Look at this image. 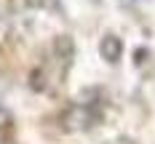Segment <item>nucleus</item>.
Instances as JSON below:
<instances>
[{
	"mask_svg": "<svg viewBox=\"0 0 155 144\" xmlns=\"http://www.w3.org/2000/svg\"><path fill=\"white\" fill-rule=\"evenodd\" d=\"M115 144H131V142H128V139H118Z\"/></svg>",
	"mask_w": 155,
	"mask_h": 144,
	"instance_id": "obj_6",
	"label": "nucleus"
},
{
	"mask_svg": "<svg viewBox=\"0 0 155 144\" xmlns=\"http://www.w3.org/2000/svg\"><path fill=\"white\" fill-rule=\"evenodd\" d=\"M99 53H102V59H104V62L118 64V62H120V56H123V40H120L118 35L107 32V35L99 40Z\"/></svg>",
	"mask_w": 155,
	"mask_h": 144,
	"instance_id": "obj_2",
	"label": "nucleus"
},
{
	"mask_svg": "<svg viewBox=\"0 0 155 144\" xmlns=\"http://www.w3.org/2000/svg\"><path fill=\"white\" fill-rule=\"evenodd\" d=\"M27 8L35 11H48V14H62V0H24Z\"/></svg>",
	"mask_w": 155,
	"mask_h": 144,
	"instance_id": "obj_4",
	"label": "nucleus"
},
{
	"mask_svg": "<svg viewBox=\"0 0 155 144\" xmlns=\"http://www.w3.org/2000/svg\"><path fill=\"white\" fill-rule=\"evenodd\" d=\"M11 126H14V115L0 104V131H5V128H11Z\"/></svg>",
	"mask_w": 155,
	"mask_h": 144,
	"instance_id": "obj_5",
	"label": "nucleus"
},
{
	"mask_svg": "<svg viewBox=\"0 0 155 144\" xmlns=\"http://www.w3.org/2000/svg\"><path fill=\"white\" fill-rule=\"evenodd\" d=\"M102 115L94 110L91 104H72L70 110L64 112V128L67 131H86L91 128Z\"/></svg>",
	"mask_w": 155,
	"mask_h": 144,
	"instance_id": "obj_1",
	"label": "nucleus"
},
{
	"mask_svg": "<svg viewBox=\"0 0 155 144\" xmlns=\"http://www.w3.org/2000/svg\"><path fill=\"white\" fill-rule=\"evenodd\" d=\"M54 56L62 62V67L67 69L72 59H75V40L70 37V35H56L54 37Z\"/></svg>",
	"mask_w": 155,
	"mask_h": 144,
	"instance_id": "obj_3",
	"label": "nucleus"
}]
</instances>
